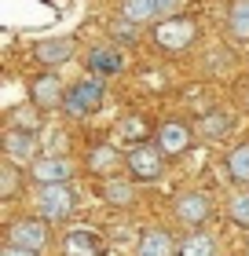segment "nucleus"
Here are the masks:
<instances>
[{"label":"nucleus","instance_id":"obj_3","mask_svg":"<svg viewBox=\"0 0 249 256\" xmlns=\"http://www.w3.org/2000/svg\"><path fill=\"white\" fill-rule=\"evenodd\" d=\"M194 37H198V26H194L191 18H183V15H172V18L154 22V40H158L165 52H183Z\"/></svg>","mask_w":249,"mask_h":256},{"label":"nucleus","instance_id":"obj_5","mask_svg":"<svg viewBox=\"0 0 249 256\" xmlns=\"http://www.w3.org/2000/svg\"><path fill=\"white\" fill-rule=\"evenodd\" d=\"M48 220H15V224L8 227V242L11 246H22V249H33L41 252L48 246Z\"/></svg>","mask_w":249,"mask_h":256},{"label":"nucleus","instance_id":"obj_7","mask_svg":"<svg viewBox=\"0 0 249 256\" xmlns=\"http://www.w3.org/2000/svg\"><path fill=\"white\" fill-rule=\"evenodd\" d=\"M74 52H77L74 37H44V40L33 44V59L41 66H63V62L74 59Z\"/></svg>","mask_w":249,"mask_h":256},{"label":"nucleus","instance_id":"obj_10","mask_svg":"<svg viewBox=\"0 0 249 256\" xmlns=\"http://www.w3.org/2000/svg\"><path fill=\"white\" fill-rule=\"evenodd\" d=\"M158 146L165 158H180L191 150V128H187L183 121H165L158 128Z\"/></svg>","mask_w":249,"mask_h":256},{"label":"nucleus","instance_id":"obj_19","mask_svg":"<svg viewBox=\"0 0 249 256\" xmlns=\"http://www.w3.org/2000/svg\"><path fill=\"white\" fill-rule=\"evenodd\" d=\"M180 256H216V242L209 234H187L180 246Z\"/></svg>","mask_w":249,"mask_h":256},{"label":"nucleus","instance_id":"obj_17","mask_svg":"<svg viewBox=\"0 0 249 256\" xmlns=\"http://www.w3.org/2000/svg\"><path fill=\"white\" fill-rule=\"evenodd\" d=\"M227 33L234 40H249V0H231V8H227Z\"/></svg>","mask_w":249,"mask_h":256},{"label":"nucleus","instance_id":"obj_12","mask_svg":"<svg viewBox=\"0 0 249 256\" xmlns=\"http://www.w3.org/2000/svg\"><path fill=\"white\" fill-rule=\"evenodd\" d=\"M4 154H8V161H30L37 154V136H33V128H8Z\"/></svg>","mask_w":249,"mask_h":256},{"label":"nucleus","instance_id":"obj_26","mask_svg":"<svg viewBox=\"0 0 249 256\" xmlns=\"http://www.w3.org/2000/svg\"><path fill=\"white\" fill-rule=\"evenodd\" d=\"M139 132H143V124H139V121H125V136H139Z\"/></svg>","mask_w":249,"mask_h":256},{"label":"nucleus","instance_id":"obj_20","mask_svg":"<svg viewBox=\"0 0 249 256\" xmlns=\"http://www.w3.org/2000/svg\"><path fill=\"white\" fill-rule=\"evenodd\" d=\"M231 124H234V118H227V114H209V118L198 121V132L205 136V139H216V136L227 132Z\"/></svg>","mask_w":249,"mask_h":256},{"label":"nucleus","instance_id":"obj_11","mask_svg":"<svg viewBox=\"0 0 249 256\" xmlns=\"http://www.w3.org/2000/svg\"><path fill=\"white\" fill-rule=\"evenodd\" d=\"M30 99L37 102L41 110H52V106H63L66 102V88H63V80H59L55 74H41L30 84Z\"/></svg>","mask_w":249,"mask_h":256},{"label":"nucleus","instance_id":"obj_1","mask_svg":"<svg viewBox=\"0 0 249 256\" xmlns=\"http://www.w3.org/2000/svg\"><path fill=\"white\" fill-rule=\"evenodd\" d=\"M103 106V77H81L77 84H70L66 88V102H63V110L66 114H74V118H92Z\"/></svg>","mask_w":249,"mask_h":256},{"label":"nucleus","instance_id":"obj_18","mask_svg":"<svg viewBox=\"0 0 249 256\" xmlns=\"http://www.w3.org/2000/svg\"><path fill=\"white\" fill-rule=\"evenodd\" d=\"M227 172H231L234 183H249V143L234 146L227 154Z\"/></svg>","mask_w":249,"mask_h":256},{"label":"nucleus","instance_id":"obj_2","mask_svg":"<svg viewBox=\"0 0 249 256\" xmlns=\"http://www.w3.org/2000/svg\"><path fill=\"white\" fill-rule=\"evenodd\" d=\"M74 208H77V198L70 190V183H52V187L37 190V212H41V220H48V224L70 220Z\"/></svg>","mask_w":249,"mask_h":256},{"label":"nucleus","instance_id":"obj_21","mask_svg":"<svg viewBox=\"0 0 249 256\" xmlns=\"http://www.w3.org/2000/svg\"><path fill=\"white\" fill-rule=\"evenodd\" d=\"M231 220H234V224H245V227H249V190H242V194L231 198Z\"/></svg>","mask_w":249,"mask_h":256},{"label":"nucleus","instance_id":"obj_15","mask_svg":"<svg viewBox=\"0 0 249 256\" xmlns=\"http://www.w3.org/2000/svg\"><path fill=\"white\" fill-rule=\"evenodd\" d=\"M121 18L147 26V22H161V0H121Z\"/></svg>","mask_w":249,"mask_h":256},{"label":"nucleus","instance_id":"obj_9","mask_svg":"<svg viewBox=\"0 0 249 256\" xmlns=\"http://www.w3.org/2000/svg\"><path fill=\"white\" fill-rule=\"evenodd\" d=\"M88 70L96 77H117V74H125V52L114 48V44H99V48L88 52Z\"/></svg>","mask_w":249,"mask_h":256},{"label":"nucleus","instance_id":"obj_23","mask_svg":"<svg viewBox=\"0 0 249 256\" xmlns=\"http://www.w3.org/2000/svg\"><path fill=\"white\" fill-rule=\"evenodd\" d=\"M136 22H128V18H121V22H114V37H121V40H136Z\"/></svg>","mask_w":249,"mask_h":256},{"label":"nucleus","instance_id":"obj_22","mask_svg":"<svg viewBox=\"0 0 249 256\" xmlns=\"http://www.w3.org/2000/svg\"><path fill=\"white\" fill-rule=\"evenodd\" d=\"M114 158H117V150H110V146H99V150H96V154H92V161H88V165L103 172V168H106V165H110V161H114Z\"/></svg>","mask_w":249,"mask_h":256},{"label":"nucleus","instance_id":"obj_4","mask_svg":"<svg viewBox=\"0 0 249 256\" xmlns=\"http://www.w3.org/2000/svg\"><path fill=\"white\" fill-rule=\"evenodd\" d=\"M128 172H132L136 180H143V183H154V180H161V172H165V154H161V146H147V143H139L128 150Z\"/></svg>","mask_w":249,"mask_h":256},{"label":"nucleus","instance_id":"obj_24","mask_svg":"<svg viewBox=\"0 0 249 256\" xmlns=\"http://www.w3.org/2000/svg\"><path fill=\"white\" fill-rule=\"evenodd\" d=\"M0 176H4V194H11V190H15V168H11V161L0 168Z\"/></svg>","mask_w":249,"mask_h":256},{"label":"nucleus","instance_id":"obj_8","mask_svg":"<svg viewBox=\"0 0 249 256\" xmlns=\"http://www.w3.org/2000/svg\"><path fill=\"white\" fill-rule=\"evenodd\" d=\"M172 212H176V220H180V224H187V227H201V224L209 220L212 205H209V198H205V194L191 190V194H180V198H176Z\"/></svg>","mask_w":249,"mask_h":256},{"label":"nucleus","instance_id":"obj_25","mask_svg":"<svg viewBox=\"0 0 249 256\" xmlns=\"http://www.w3.org/2000/svg\"><path fill=\"white\" fill-rule=\"evenodd\" d=\"M0 256H41V252H33V249H22V246H11V242H8V246L0 249Z\"/></svg>","mask_w":249,"mask_h":256},{"label":"nucleus","instance_id":"obj_13","mask_svg":"<svg viewBox=\"0 0 249 256\" xmlns=\"http://www.w3.org/2000/svg\"><path fill=\"white\" fill-rule=\"evenodd\" d=\"M136 256H176V242H172L169 230L150 227V230H143V234H139Z\"/></svg>","mask_w":249,"mask_h":256},{"label":"nucleus","instance_id":"obj_16","mask_svg":"<svg viewBox=\"0 0 249 256\" xmlns=\"http://www.w3.org/2000/svg\"><path fill=\"white\" fill-rule=\"evenodd\" d=\"M103 198H106V205H117V208H128L136 202V187L128 180H117V176H110L103 183Z\"/></svg>","mask_w":249,"mask_h":256},{"label":"nucleus","instance_id":"obj_14","mask_svg":"<svg viewBox=\"0 0 249 256\" xmlns=\"http://www.w3.org/2000/svg\"><path fill=\"white\" fill-rule=\"evenodd\" d=\"M63 256H99V234L88 227H74L63 238Z\"/></svg>","mask_w":249,"mask_h":256},{"label":"nucleus","instance_id":"obj_6","mask_svg":"<svg viewBox=\"0 0 249 256\" xmlns=\"http://www.w3.org/2000/svg\"><path fill=\"white\" fill-rule=\"evenodd\" d=\"M74 168L66 158H33L30 161V180L37 187H52V183H70Z\"/></svg>","mask_w":249,"mask_h":256}]
</instances>
